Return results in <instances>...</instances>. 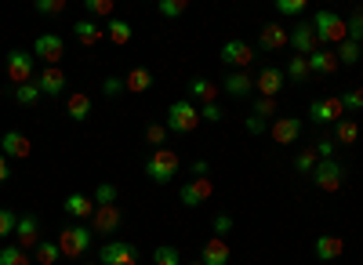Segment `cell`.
<instances>
[{
	"label": "cell",
	"mask_w": 363,
	"mask_h": 265,
	"mask_svg": "<svg viewBox=\"0 0 363 265\" xmlns=\"http://www.w3.org/2000/svg\"><path fill=\"white\" fill-rule=\"evenodd\" d=\"M313 33H316V40H320V47H335V44H345L349 40V29H345V18L338 15V11H316L313 18Z\"/></svg>",
	"instance_id": "6da1fadb"
},
{
	"label": "cell",
	"mask_w": 363,
	"mask_h": 265,
	"mask_svg": "<svg viewBox=\"0 0 363 265\" xmlns=\"http://www.w3.org/2000/svg\"><path fill=\"white\" fill-rule=\"evenodd\" d=\"M182 171V157L174 153V150H153L149 153V160H145V179L149 182H157V186H167V182H174V174Z\"/></svg>",
	"instance_id": "7a4b0ae2"
},
{
	"label": "cell",
	"mask_w": 363,
	"mask_h": 265,
	"mask_svg": "<svg viewBox=\"0 0 363 265\" xmlns=\"http://www.w3.org/2000/svg\"><path fill=\"white\" fill-rule=\"evenodd\" d=\"M91 244H95V232L84 222H73L58 232V251H62V258H84L91 251Z\"/></svg>",
	"instance_id": "3957f363"
},
{
	"label": "cell",
	"mask_w": 363,
	"mask_h": 265,
	"mask_svg": "<svg viewBox=\"0 0 363 265\" xmlns=\"http://www.w3.org/2000/svg\"><path fill=\"white\" fill-rule=\"evenodd\" d=\"M167 131L171 135H193L200 128V106H193L189 98H182L174 106H167Z\"/></svg>",
	"instance_id": "277c9868"
},
{
	"label": "cell",
	"mask_w": 363,
	"mask_h": 265,
	"mask_svg": "<svg viewBox=\"0 0 363 265\" xmlns=\"http://www.w3.org/2000/svg\"><path fill=\"white\" fill-rule=\"evenodd\" d=\"M309 120H313V124H320V128H335L338 120H345L342 95H327V98L309 102Z\"/></svg>",
	"instance_id": "5b68a950"
},
{
	"label": "cell",
	"mask_w": 363,
	"mask_h": 265,
	"mask_svg": "<svg viewBox=\"0 0 363 265\" xmlns=\"http://www.w3.org/2000/svg\"><path fill=\"white\" fill-rule=\"evenodd\" d=\"M309 179H313V186H316L320 193H338V189L345 186V164H338V160H320Z\"/></svg>",
	"instance_id": "8992f818"
},
{
	"label": "cell",
	"mask_w": 363,
	"mask_h": 265,
	"mask_svg": "<svg viewBox=\"0 0 363 265\" xmlns=\"http://www.w3.org/2000/svg\"><path fill=\"white\" fill-rule=\"evenodd\" d=\"M33 69H37L33 51H22V47L8 51V80H11V87H22V84H29V80H37Z\"/></svg>",
	"instance_id": "52a82bcc"
},
{
	"label": "cell",
	"mask_w": 363,
	"mask_h": 265,
	"mask_svg": "<svg viewBox=\"0 0 363 265\" xmlns=\"http://www.w3.org/2000/svg\"><path fill=\"white\" fill-rule=\"evenodd\" d=\"M99 265H138V247L131 240H109L99 251Z\"/></svg>",
	"instance_id": "ba28073f"
},
{
	"label": "cell",
	"mask_w": 363,
	"mask_h": 265,
	"mask_svg": "<svg viewBox=\"0 0 363 265\" xmlns=\"http://www.w3.org/2000/svg\"><path fill=\"white\" fill-rule=\"evenodd\" d=\"M62 55H66V40L58 37V33H40L37 44H33V58L44 66H58L62 62Z\"/></svg>",
	"instance_id": "9c48e42d"
},
{
	"label": "cell",
	"mask_w": 363,
	"mask_h": 265,
	"mask_svg": "<svg viewBox=\"0 0 363 265\" xmlns=\"http://www.w3.org/2000/svg\"><path fill=\"white\" fill-rule=\"evenodd\" d=\"M251 62H255V47H251V44H244V40H225V44H222V66H225L229 73L247 69Z\"/></svg>",
	"instance_id": "30bf717a"
},
{
	"label": "cell",
	"mask_w": 363,
	"mask_h": 265,
	"mask_svg": "<svg viewBox=\"0 0 363 265\" xmlns=\"http://www.w3.org/2000/svg\"><path fill=\"white\" fill-rule=\"evenodd\" d=\"M95 222H91V232L95 237H113V232L124 225V208L120 203H109V208H95V215H91Z\"/></svg>",
	"instance_id": "8fae6325"
},
{
	"label": "cell",
	"mask_w": 363,
	"mask_h": 265,
	"mask_svg": "<svg viewBox=\"0 0 363 265\" xmlns=\"http://www.w3.org/2000/svg\"><path fill=\"white\" fill-rule=\"evenodd\" d=\"M211 193H215V182H211V179H193V182L182 186L178 200H182V208L196 211V208H203V203L211 200Z\"/></svg>",
	"instance_id": "7c38bea8"
},
{
	"label": "cell",
	"mask_w": 363,
	"mask_h": 265,
	"mask_svg": "<svg viewBox=\"0 0 363 265\" xmlns=\"http://www.w3.org/2000/svg\"><path fill=\"white\" fill-rule=\"evenodd\" d=\"M291 47H294V55H301V58H309L313 51H320V40H316V33H313V22H309V18H298V26L291 29Z\"/></svg>",
	"instance_id": "4fadbf2b"
},
{
	"label": "cell",
	"mask_w": 363,
	"mask_h": 265,
	"mask_svg": "<svg viewBox=\"0 0 363 265\" xmlns=\"http://www.w3.org/2000/svg\"><path fill=\"white\" fill-rule=\"evenodd\" d=\"M15 244H18L22 251H37V244H40V218H37V215H18Z\"/></svg>",
	"instance_id": "5bb4252c"
},
{
	"label": "cell",
	"mask_w": 363,
	"mask_h": 265,
	"mask_svg": "<svg viewBox=\"0 0 363 265\" xmlns=\"http://www.w3.org/2000/svg\"><path fill=\"white\" fill-rule=\"evenodd\" d=\"M0 153L8 160H26V157H33V142L22 131H8V135H0Z\"/></svg>",
	"instance_id": "9a60e30c"
},
{
	"label": "cell",
	"mask_w": 363,
	"mask_h": 265,
	"mask_svg": "<svg viewBox=\"0 0 363 265\" xmlns=\"http://www.w3.org/2000/svg\"><path fill=\"white\" fill-rule=\"evenodd\" d=\"M269 135H272L277 145H291L301 135V120H298V116H277V120L269 124Z\"/></svg>",
	"instance_id": "2e32d148"
},
{
	"label": "cell",
	"mask_w": 363,
	"mask_h": 265,
	"mask_svg": "<svg viewBox=\"0 0 363 265\" xmlns=\"http://www.w3.org/2000/svg\"><path fill=\"white\" fill-rule=\"evenodd\" d=\"M287 73L277 69V66H265L258 77H255V91H262V98H277L280 95V87H284Z\"/></svg>",
	"instance_id": "e0dca14e"
},
{
	"label": "cell",
	"mask_w": 363,
	"mask_h": 265,
	"mask_svg": "<svg viewBox=\"0 0 363 265\" xmlns=\"http://www.w3.org/2000/svg\"><path fill=\"white\" fill-rule=\"evenodd\" d=\"M37 87H40L44 98H62V95H66V73L58 69V66H48V69L37 77Z\"/></svg>",
	"instance_id": "ac0fdd59"
},
{
	"label": "cell",
	"mask_w": 363,
	"mask_h": 265,
	"mask_svg": "<svg viewBox=\"0 0 363 265\" xmlns=\"http://www.w3.org/2000/svg\"><path fill=\"white\" fill-rule=\"evenodd\" d=\"M313 251H316V261H338L342 251H345V240L338 232H323V237H316Z\"/></svg>",
	"instance_id": "d6986e66"
},
{
	"label": "cell",
	"mask_w": 363,
	"mask_h": 265,
	"mask_svg": "<svg viewBox=\"0 0 363 265\" xmlns=\"http://www.w3.org/2000/svg\"><path fill=\"white\" fill-rule=\"evenodd\" d=\"M287 44H291V33H287L280 22L262 26V33H258V47H262V51H280V47H287Z\"/></svg>",
	"instance_id": "ffe728a7"
},
{
	"label": "cell",
	"mask_w": 363,
	"mask_h": 265,
	"mask_svg": "<svg viewBox=\"0 0 363 265\" xmlns=\"http://www.w3.org/2000/svg\"><path fill=\"white\" fill-rule=\"evenodd\" d=\"M222 87H225V95H233V98H247L255 91V77L247 69H236V73H229L222 80Z\"/></svg>",
	"instance_id": "44dd1931"
},
{
	"label": "cell",
	"mask_w": 363,
	"mask_h": 265,
	"mask_svg": "<svg viewBox=\"0 0 363 265\" xmlns=\"http://www.w3.org/2000/svg\"><path fill=\"white\" fill-rule=\"evenodd\" d=\"M215 98H218V87L211 84L207 77H193L189 80V102L193 106H215Z\"/></svg>",
	"instance_id": "7402d4cb"
},
{
	"label": "cell",
	"mask_w": 363,
	"mask_h": 265,
	"mask_svg": "<svg viewBox=\"0 0 363 265\" xmlns=\"http://www.w3.org/2000/svg\"><path fill=\"white\" fill-rule=\"evenodd\" d=\"M229 258H233V251H229V244L222 237H211L203 244V251H200V261L203 265H229Z\"/></svg>",
	"instance_id": "603a6c76"
},
{
	"label": "cell",
	"mask_w": 363,
	"mask_h": 265,
	"mask_svg": "<svg viewBox=\"0 0 363 265\" xmlns=\"http://www.w3.org/2000/svg\"><path fill=\"white\" fill-rule=\"evenodd\" d=\"M335 69H338V55L330 51V47H320V51L309 55V73L313 77H330Z\"/></svg>",
	"instance_id": "cb8c5ba5"
},
{
	"label": "cell",
	"mask_w": 363,
	"mask_h": 265,
	"mask_svg": "<svg viewBox=\"0 0 363 265\" xmlns=\"http://www.w3.org/2000/svg\"><path fill=\"white\" fill-rule=\"evenodd\" d=\"M66 215L77 218V222L91 218V215H95V200L84 196V193H69V196H66Z\"/></svg>",
	"instance_id": "d4e9b609"
},
{
	"label": "cell",
	"mask_w": 363,
	"mask_h": 265,
	"mask_svg": "<svg viewBox=\"0 0 363 265\" xmlns=\"http://www.w3.org/2000/svg\"><path fill=\"white\" fill-rule=\"evenodd\" d=\"M149 87H153V73H149L145 66H135V69L124 77V91H131V95H145Z\"/></svg>",
	"instance_id": "484cf974"
},
{
	"label": "cell",
	"mask_w": 363,
	"mask_h": 265,
	"mask_svg": "<svg viewBox=\"0 0 363 265\" xmlns=\"http://www.w3.org/2000/svg\"><path fill=\"white\" fill-rule=\"evenodd\" d=\"M66 116L73 124H84L87 116H91V98L84 95V91H73L69 98H66Z\"/></svg>",
	"instance_id": "4316f807"
},
{
	"label": "cell",
	"mask_w": 363,
	"mask_h": 265,
	"mask_svg": "<svg viewBox=\"0 0 363 265\" xmlns=\"http://www.w3.org/2000/svg\"><path fill=\"white\" fill-rule=\"evenodd\" d=\"M73 37H77L84 47H95V44L102 40V29L95 26V18H80V22H73Z\"/></svg>",
	"instance_id": "83f0119b"
},
{
	"label": "cell",
	"mask_w": 363,
	"mask_h": 265,
	"mask_svg": "<svg viewBox=\"0 0 363 265\" xmlns=\"http://www.w3.org/2000/svg\"><path fill=\"white\" fill-rule=\"evenodd\" d=\"M106 37L113 40V44H131V37H135V29H131V22H124V18H109L106 22Z\"/></svg>",
	"instance_id": "f1b7e54d"
},
{
	"label": "cell",
	"mask_w": 363,
	"mask_h": 265,
	"mask_svg": "<svg viewBox=\"0 0 363 265\" xmlns=\"http://www.w3.org/2000/svg\"><path fill=\"white\" fill-rule=\"evenodd\" d=\"M33 254H37V265H58V261H62V251H58V240H40Z\"/></svg>",
	"instance_id": "f546056e"
},
{
	"label": "cell",
	"mask_w": 363,
	"mask_h": 265,
	"mask_svg": "<svg viewBox=\"0 0 363 265\" xmlns=\"http://www.w3.org/2000/svg\"><path fill=\"white\" fill-rule=\"evenodd\" d=\"M359 138V124L356 120H338L335 124V145H356Z\"/></svg>",
	"instance_id": "4dcf8cb0"
},
{
	"label": "cell",
	"mask_w": 363,
	"mask_h": 265,
	"mask_svg": "<svg viewBox=\"0 0 363 265\" xmlns=\"http://www.w3.org/2000/svg\"><path fill=\"white\" fill-rule=\"evenodd\" d=\"M0 265H33V258L18 244H8V247H0Z\"/></svg>",
	"instance_id": "1f68e13d"
},
{
	"label": "cell",
	"mask_w": 363,
	"mask_h": 265,
	"mask_svg": "<svg viewBox=\"0 0 363 265\" xmlns=\"http://www.w3.org/2000/svg\"><path fill=\"white\" fill-rule=\"evenodd\" d=\"M287 77L294 80V84H306L313 73H309V58H301V55H294L291 62H287Z\"/></svg>",
	"instance_id": "d6a6232c"
},
{
	"label": "cell",
	"mask_w": 363,
	"mask_h": 265,
	"mask_svg": "<svg viewBox=\"0 0 363 265\" xmlns=\"http://www.w3.org/2000/svg\"><path fill=\"white\" fill-rule=\"evenodd\" d=\"M37 98H44L40 87H37V80H29V84L15 87V102H18V106H37Z\"/></svg>",
	"instance_id": "836d02e7"
},
{
	"label": "cell",
	"mask_w": 363,
	"mask_h": 265,
	"mask_svg": "<svg viewBox=\"0 0 363 265\" xmlns=\"http://www.w3.org/2000/svg\"><path fill=\"white\" fill-rule=\"evenodd\" d=\"M316 164H320V157L313 153V145H309V150H298V157H294V171L298 174H313Z\"/></svg>",
	"instance_id": "e575fe53"
},
{
	"label": "cell",
	"mask_w": 363,
	"mask_h": 265,
	"mask_svg": "<svg viewBox=\"0 0 363 265\" xmlns=\"http://www.w3.org/2000/svg\"><path fill=\"white\" fill-rule=\"evenodd\" d=\"M338 66H356L359 62V55H363V47L359 44H352V40H345V44H338Z\"/></svg>",
	"instance_id": "d590c367"
},
{
	"label": "cell",
	"mask_w": 363,
	"mask_h": 265,
	"mask_svg": "<svg viewBox=\"0 0 363 265\" xmlns=\"http://www.w3.org/2000/svg\"><path fill=\"white\" fill-rule=\"evenodd\" d=\"M153 265H182V251L171 247V244H160L153 251Z\"/></svg>",
	"instance_id": "8d00e7d4"
},
{
	"label": "cell",
	"mask_w": 363,
	"mask_h": 265,
	"mask_svg": "<svg viewBox=\"0 0 363 265\" xmlns=\"http://www.w3.org/2000/svg\"><path fill=\"white\" fill-rule=\"evenodd\" d=\"M251 116H258V120H272L277 116V98H255V106H251Z\"/></svg>",
	"instance_id": "74e56055"
},
{
	"label": "cell",
	"mask_w": 363,
	"mask_h": 265,
	"mask_svg": "<svg viewBox=\"0 0 363 265\" xmlns=\"http://www.w3.org/2000/svg\"><path fill=\"white\" fill-rule=\"evenodd\" d=\"M345 29H349V40H352V44H363V8H356V11L345 18Z\"/></svg>",
	"instance_id": "f35d334b"
},
{
	"label": "cell",
	"mask_w": 363,
	"mask_h": 265,
	"mask_svg": "<svg viewBox=\"0 0 363 265\" xmlns=\"http://www.w3.org/2000/svg\"><path fill=\"white\" fill-rule=\"evenodd\" d=\"M167 135H171V131H167V124H149V128H145V142L153 145V150H164Z\"/></svg>",
	"instance_id": "ab89813d"
},
{
	"label": "cell",
	"mask_w": 363,
	"mask_h": 265,
	"mask_svg": "<svg viewBox=\"0 0 363 265\" xmlns=\"http://www.w3.org/2000/svg\"><path fill=\"white\" fill-rule=\"evenodd\" d=\"M91 200H95V208H109V203H116V186L113 182H102Z\"/></svg>",
	"instance_id": "60d3db41"
},
{
	"label": "cell",
	"mask_w": 363,
	"mask_h": 265,
	"mask_svg": "<svg viewBox=\"0 0 363 265\" xmlns=\"http://www.w3.org/2000/svg\"><path fill=\"white\" fill-rule=\"evenodd\" d=\"M313 153H316L320 160H335L338 145H335V138H327V135H323V138H316V142H313Z\"/></svg>",
	"instance_id": "b9f144b4"
},
{
	"label": "cell",
	"mask_w": 363,
	"mask_h": 265,
	"mask_svg": "<svg viewBox=\"0 0 363 265\" xmlns=\"http://www.w3.org/2000/svg\"><path fill=\"white\" fill-rule=\"evenodd\" d=\"M277 11L298 18V15H306V11H309V4H306V0H277Z\"/></svg>",
	"instance_id": "7bdbcfd3"
},
{
	"label": "cell",
	"mask_w": 363,
	"mask_h": 265,
	"mask_svg": "<svg viewBox=\"0 0 363 265\" xmlns=\"http://www.w3.org/2000/svg\"><path fill=\"white\" fill-rule=\"evenodd\" d=\"M15 225H18V215H15L11 208H0V240H4V237H11V232H15Z\"/></svg>",
	"instance_id": "ee69618b"
},
{
	"label": "cell",
	"mask_w": 363,
	"mask_h": 265,
	"mask_svg": "<svg viewBox=\"0 0 363 265\" xmlns=\"http://www.w3.org/2000/svg\"><path fill=\"white\" fill-rule=\"evenodd\" d=\"M157 11H160L164 18H178V15H186V0H160Z\"/></svg>",
	"instance_id": "f6af8a7d"
},
{
	"label": "cell",
	"mask_w": 363,
	"mask_h": 265,
	"mask_svg": "<svg viewBox=\"0 0 363 265\" xmlns=\"http://www.w3.org/2000/svg\"><path fill=\"white\" fill-rule=\"evenodd\" d=\"M342 106H345V113H359V109H363V87H352V91H345V95H342Z\"/></svg>",
	"instance_id": "bcb514c9"
},
{
	"label": "cell",
	"mask_w": 363,
	"mask_h": 265,
	"mask_svg": "<svg viewBox=\"0 0 363 265\" xmlns=\"http://www.w3.org/2000/svg\"><path fill=\"white\" fill-rule=\"evenodd\" d=\"M66 0H37V15H62Z\"/></svg>",
	"instance_id": "7dc6e473"
},
{
	"label": "cell",
	"mask_w": 363,
	"mask_h": 265,
	"mask_svg": "<svg viewBox=\"0 0 363 265\" xmlns=\"http://www.w3.org/2000/svg\"><path fill=\"white\" fill-rule=\"evenodd\" d=\"M87 15H99V18H106V15H113V0H87Z\"/></svg>",
	"instance_id": "c3c4849f"
},
{
	"label": "cell",
	"mask_w": 363,
	"mask_h": 265,
	"mask_svg": "<svg viewBox=\"0 0 363 265\" xmlns=\"http://www.w3.org/2000/svg\"><path fill=\"white\" fill-rule=\"evenodd\" d=\"M222 116H225V109H222L218 102H215V106H200V120H207V124H218Z\"/></svg>",
	"instance_id": "681fc988"
},
{
	"label": "cell",
	"mask_w": 363,
	"mask_h": 265,
	"mask_svg": "<svg viewBox=\"0 0 363 265\" xmlns=\"http://www.w3.org/2000/svg\"><path fill=\"white\" fill-rule=\"evenodd\" d=\"M229 232H233V218H229V215H218V218H215V232H211V237H222V240H225Z\"/></svg>",
	"instance_id": "f907efd6"
},
{
	"label": "cell",
	"mask_w": 363,
	"mask_h": 265,
	"mask_svg": "<svg viewBox=\"0 0 363 265\" xmlns=\"http://www.w3.org/2000/svg\"><path fill=\"white\" fill-rule=\"evenodd\" d=\"M102 91H106V98H116L120 91H124V80H120V77H109V80L102 84Z\"/></svg>",
	"instance_id": "816d5d0a"
},
{
	"label": "cell",
	"mask_w": 363,
	"mask_h": 265,
	"mask_svg": "<svg viewBox=\"0 0 363 265\" xmlns=\"http://www.w3.org/2000/svg\"><path fill=\"white\" fill-rule=\"evenodd\" d=\"M244 128H247L251 135H265V131H269V124H265V120H258V116H247V124H244Z\"/></svg>",
	"instance_id": "f5cc1de1"
},
{
	"label": "cell",
	"mask_w": 363,
	"mask_h": 265,
	"mask_svg": "<svg viewBox=\"0 0 363 265\" xmlns=\"http://www.w3.org/2000/svg\"><path fill=\"white\" fill-rule=\"evenodd\" d=\"M11 182V164H8V157L0 153V186H8Z\"/></svg>",
	"instance_id": "db71d44e"
},
{
	"label": "cell",
	"mask_w": 363,
	"mask_h": 265,
	"mask_svg": "<svg viewBox=\"0 0 363 265\" xmlns=\"http://www.w3.org/2000/svg\"><path fill=\"white\" fill-rule=\"evenodd\" d=\"M189 167H193V179H211V174H207V160H193Z\"/></svg>",
	"instance_id": "11a10c76"
},
{
	"label": "cell",
	"mask_w": 363,
	"mask_h": 265,
	"mask_svg": "<svg viewBox=\"0 0 363 265\" xmlns=\"http://www.w3.org/2000/svg\"><path fill=\"white\" fill-rule=\"evenodd\" d=\"M189 265H203V261H189Z\"/></svg>",
	"instance_id": "9f6ffc18"
},
{
	"label": "cell",
	"mask_w": 363,
	"mask_h": 265,
	"mask_svg": "<svg viewBox=\"0 0 363 265\" xmlns=\"http://www.w3.org/2000/svg\"><path fill=\"white\" fill-rule=\"evenodd\" d=\"M84 265H95V261H84Z\"/></svg>",
	"instance_id": "6f0895ef"
}]
</instances>
